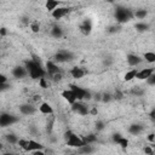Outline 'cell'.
<instances>
[{
	"mask_svg": "<svg viewBox=\"0 0 155 155\" xmlns=\"http://www.w3.org/2000/svg\"><path fill=\"white\" fill-rule=\"evenodd\" d=\"M25 69L28 71V75L33 79V80H39L40 78L46 75V70L41 67L40 62H38L36 59H30L25 62Z\"/></svg>",
	"mask_w": 155,
	"mask_h": 155,
	"instance_id": "obj_1",
	"label": "cell"
},
{
	"mask_svg": "<svg viewBox=\"0 0 155 155\" xmlns=\"http://www.w3.org/2000/svg\"><path fill=\"white\" fill-rule=\"evenodd\" d=\"M65 144L70 148H81L86 143L84 138H80L76 133H74L73 131H68L65 133Z\"/></svg>",
	"mask_w": 155,
	"mask_h": 155,
	"instance_id": "obj_2",
	"label": "cell"
},
{
	"mask_svg": "<svg viewBox=\"0 0 155 155\" xmlns=\"http://www.w3.org/2000/svg\"><path fill=\"white\" fill-rule=\"evenodd\" d=\"M115 18L119 23H125L127 21H130L131 18H133V13L127 10L126 7H116V11H115Z\"/></svg>",
	"mask_w": 155,
	"mask_h": 155,
	"instance_id": "obj_3",
	"label": "cell"
},
{
	"mask_svg": "<svg viewBox=\"0 0 155 155\" xmlns=\"http://www.w3.org/2000/svg\"><path fill=\"white\" fill-rule=\"evenodd\" d=\"M70 90L74 92L75 97L78 101H86V99H90L91 98V94L87 90L78 86V85H70Z\"/></svg>",
	"mask_w": 155,
	"mask_h": 155,
	"instance_id": "obj_4",
	"label": "cell"
},
{
	"mask_svg": "<svg viewBox=\"0 0 155 155\" xmlns=\"http://www.w3.org/2000/svg\"><path fill=\"white\" fill-rule=\"evenodd\" d=\"M17 117L11 115V114H0V127H6V126H11L15 122H17Z\"/></svg>",
	"mask_w": 155,
	"mask_h": 155,
	"instance_id": "obj_5",
	"label": "cell"
},
{
	"mask_svg": "<svg viewBox=\"0 0 155 155\" xmlns=\"http://www.w3.org/2000/svg\"><path fill=\"white\" fill-rule=\"evenodd\" d=\"M151 74H154V68L149 67V68H143L140 70H137L136 73V79L138 80H147Z\"/></svg>",
	"mask_w": 155,
	"mask_h": 155,
	"instance_id": "obj_6",
	"label": "cell"
},
{
	"mask_svg": "<svg viewBox=\"0 0 155 155\" xmlns=\"http://www.w3.org/2000/svg\"><path fill=\"white\" fill-rule=\"evenodd\" d=\"M69 8L68 7H56L52 12H51V16H52V18H54V19H61V18H63V17H65L68 13H69Z\"/></svg>",
	"mask_w": 155,
	"mask_h": 155,
	"instance_id": "obj_7",
	"label": "cell"
},
{
	"mask_svg": "<svg viewBox=\"0 0 155 155\" xmlns=\"http://www.w3.org/2000/svg\"><path fill=\"white\" fill-rule=\"evenodd\" d=\"M73 105V110L75 111V113H78L79 115H82V116H85V115H87L88 114V108L86 107V105H84L82 103H80V101H76L74 104H71Z\"/></svg>",
	"mask_w": 155,
	"mask_h": 155,
	"instance_id": "obj_8",
	"label": "cell"
},
{
	"mask_svg": "<svg viewBox=\"0 0 155 155\" xmlns=\"http://www.w3.org/2000/svg\"><path fill=\"white\" fill-rule=\"evenodd\" d=\"M61 96H62L63 99L67 101L69 104H74V103L78 101L76 97H75V94H74V92H73L70 88H69V90H64V91H62Z\"/></svg>",
	"mask_w": 155,
	"mask_h": 155,
	"instance_id": "obj_9",
	"label": "cell"
},
{
	"mask_svg": "<svg viewBox=\"0 0 155 155\" xmlns=\"http://www.w3.org/2000/svg\"><path fill=\"white\" fill-rule=\"evenodd\" d=\"M38 110H39L40 114H42V115H53V108H52L51 104L47 103V102H42V103L38 107Z\"/></svg>",
	"mask_w": 155,
	"mask_h": 155,
	"instance_id": "obj_10",
	"label": "cell"
},
{
	"mask_svg": "<svg viewBox=\"0 0 155 155\" xmlns=\"http://www.w3.org/2000/svg\"><path fill=\"white\" fill-rule=\"evenodd\" d=\"M85 74H86V71H85L82 68H80V67H73V68L70 69V76H71L73 79H75V80L82 79V78L85 76Z\"/></svg>",
	"mask_w": 155,
	"mask_h": 155,
	"instance_id": "obj_11",
	"label": "cell"
},
{
	"mask_svg": "<svg viewBox=\"0 0 155 155\" xmlns=\"http://www.w3.org/2000/svg\"><path fill=\"white\" fill-rule=\"evenodd\" d=\"M71 57V53L70 52H67V51H59L54 54V61L56 62H59V63H63V62H67L69 61Z\"/></svg>",
	"mask_w": 155,
	"mask_h": 155,
	"instance_id": "obj_12",
	"label": "cell"
},
{
	"mask_svg": "<svg viewBox=\"0 0 155 155\" xmlns=\"http://www.w3.org/2000/svg\"><path fill=\"white\" fill-rule=\"evenodd\" d=\"M126 61H127V63H128V65H131V67H137L140 62H142V58L138 56V54H134V53H130V54H127V57H126Z\"/></svg>",
	"mask_w": 155,
	"mask_h": 155,
	"instance_id": "obj_13",
	"label": "cell"
},
{
	"mask_svg": "<svg viewBox=\"0 0 155 155\" xmlns=\"http://www.w3.org/2000/svg\"><path fill=\"white\" fill-rule=\"evenodd\" d=\"M58 71H61V70H59L58 65H57L54 62L48 61V62L46 63V73H48L50 76L53 75V74H56V73H58Z\"/></svg>",
	"mask_w": 155,
	"mask_h": 155,
	"instance_id": "obj_14",
	"label": "cell"
},
{
	"mask_svg": "<svg viewBox=\"0 0 155 155\" xmlns=\"http://www.w3.org/2000/svg\"><path fill=\"white\" fill-rule=\"evenodd\" d=\"M27 74H28V71H27L25 67H16V68L12 69V75L15 78L21 79V78H24Z\"/></svg>",
	"mask_w": 155,
	"mask_h": 155,
	"instance_id": "obj_15",
	"label": "cell"
},
{
	"mask_svg": "<svg viewBox=\"0 0 155 155\" xmlns=\"http://www.w3.org/2000/svg\"><path fill=\"white\" fill-rule=\"evenodd\" d=\"M35 107H33L31 104H23L19 107V111L24 115H33L35 113Z\"/></svg>",
	"mask_w": 155,
	"mask_h": 155,
	"instance_id": "obj_16",
	"label": "cell"
},
{
	"mask_svg": "<svg viewBox=\"0 0 155 155\" xmlns=\"http://www.w3.org/2000/svg\"><path fill=\"white\" fill-rule=\"evenodd\" d=\"M92 30V24L90 21H84L80 25V31L84 34V35H88Z\"/></svg>",
	"mask_w": 155,
	"mask_h": 155,
	"instance_id": "obj_17",
	"label": "cell"
},
{
	"mask_svg": "<svg viewBox=\"0 0 155 155\" xmlns=\"http://www.w3.org/2000/svg\"><path fill=\"white\" fill-rule=\"evenodd\" d=\"M42 148H44V147H42L40 143L35 142L34 139H29V143H28V150H27V151L33 153V151H36V150H41Z\"/></svg>",
	"mask_w": 155,
	"mask_h": 155,
	"instance_id": "obj_18",
	"label": "cell"
},
{
	"mask_svg": "<svg viewBox=\"0 0 155 155\" xmlns=\"http://www.w3.org/2000/svg\"><path fill=\"white\" fill-rule=\"evenodd\" d=\"M59 5V1L58 0H46L45 2V8L48 11V12H52L56 7H58Z\"/></svg>",
	"mask_w": 155,
	"mask_h": 155,
	"instance_id": "obj_19",
	"label": "cell"
},
{
	"mask_svg": "<svg viewBox=\"0 0 155 155\" xmlns=\"http://www.w3.org/2000/svg\"><path fill=\"white\" fill-rule=\"evenodd\" d=\"M136 73H137V69H131V70H128V71H126V74H125V76H124V80L126 81V82H128V81H132L133 79H136Z\"/></svg>",
	"mask_w": 155,
	"mask_h": 155,
	"instance_id": "obj_20",
	"label": "cell"
},
{
	"mask_svg": "<svg viewBox=\"0 0 155 155\" xmlns=\"http://www.w3.org/2000/svg\"><path fill=\"white\" fill-rule=\"evenodd\" d=\"M51 35L53 36V38H56V39H59V38H62V35H63V30L59 28V27H53L52 29H51Z\"/></svg>",
	"mask_w": 155,
	"mask_h": 155,
	"instance_id": "obj_21",
	"label": "cell"
},
{
	"mask_svg": "<svg viewBox=\"0 0 155 155\" xmlns=\"http://www.w3.org/2000/svg\"><path fill=\"white\" fill-rule=\"evenodd\" d=\"M143 131V127L140 126V125H132V126H130V128H128V132L130 133H132V134H139L140 132Z\"/></svg>",
	"mask_w": 155,
	"mask_h": 155,
	"instance_id": "obj_22",
	"label": "cell"
},
{
	"mask_svg": "<svg viewBox=\"0 0 155 155\" xmlns=\"http://www.w3.org/2000/svg\"><path fill=\"white\" fill-rule=\"evenodd\" d=\"M143 57H144L145 62H148V63H154V62H155V53H154L153 51H148V52H145Z\"/></svg>",
	"mask_w": 155,
	"mask_h": 155,
	"instance_id": "obj_23",
	"label": "cell"
},
{
	"mask_svg": "<svg viewBox=\"0 0 155 155\" xmlns=\"http://www.w3.org/2000/svg\"><path fill=\"white\" fill-rule=\"evenodd\" d=\"M147 15H148V12H147L145 10H137V11L134 12L133 17H137L138 19H143V18L147 17Z\"/></svg>",
	"mask_w": 155,
	"mask_h": 155,
	"instance_id": "obj_24",
	"label": "cell"
},
{
	"mask_svg": "<svg viewBox=\"0 0 155 155\" xmlns=\"http://www.w3.org/2000/svg\"><path fill=\"white\" fill-rule=\"evenodd\" d=\"M148 28H149V25H148L147 23H137V24H136V29H137L138 31H145Z\"/></svg>",
	"mask_w": 155,
	"mask_h": 155,
	"instance_id": "obj_25",
	"label": "cell"
},
{
	"mask_svg": "<svg viewBox=\"0 0 155 155\" xmlns=\"http://www.w3.org/2000/svg\"><path fill=\"white\" fill-rule=\"evenodd\" d=\"M39 86H40L41 88H47V87H48V82H47V80H46L45 76H42V78L39 79Z\"/></svg>",
	"mask_w": 155,
	"mask_h": 155,
	"instance_id": "obj_26",
	"label": "cell"
},
{
	"mask_svg": "<svg viewBox=\"0 0 155 155\" xmlns=\"http://www.w3.org/2000/svg\"><path fill=\"white\" fill-rule=\"evenodd\" d=\"M30 29H31L33 33H39L40 31V24L38 22H34V23L30 24Z\"/></svg>",
	"mask_w": 155,
	"mask_h": 155,
	"instance_id": "obj_27",
	"label": "cell"
},
{
	"mask_svg": "<svg viewBox=\"0 0 155 155\" xmlns=\"http://www.w3.org/2000/svg\"><path fill=\"white\" fill-rule=\"evenodd\" d=\"M6 139H7V142H10L11 144H15V143H17V137L15 136V134H7L6 136Z\"/></svg>",
	"mask_w": 155,
	"mask_h": 155,
	"instance_id": "obj_28",
	"label": "cell"
},
{
	"mask_svg": "<svg viewBox=\"0 0 155 155\" xmlns=\"http://www.w3.org/2000/svg\"><path fill=\"white\" fill-rule=\"evenodd\" d=\"M7 80H8V78L5 74L0 73V84H7Z\"/></svg>",
	"mask_w": 155,
	"mask_h": 155,
	"instance_id": "obj_29",
	"label": "cell"
},
{
	"mask_svg": "<svg viewBox=\"0 0 155 155\" xmlns=\"http://www.w3.org/2000/svg\"><path fill=\"white\" fill-rule=\"evenodd\" d=\"M147 139H148L150 143H154V140H155V134H154V133H149L148 137H147Z\"/></svg>",
	"mask_w": 155,
	"mask_h": 155,
	"instance_id": "obj_30",
	"label": "cell"
},
{
	"mask_svg": "<svg viewBox=\"0 0 155 155\" xmlns=\"http://www.w3.org/2000/svg\"><path fill=\"white\" fill-rule=\"evenodd\" d=\"M144 151H145V154H149V155H153V154H154L153 149H150L149 147H145V148H144Z\"/></svg>",
	"mask_w": 155,
	"mask_h": 155,
	"instance_id": "obj_31",
	"label": "cell"
},
{
	"mask_svg": "<svg viewBox=\"0 0 155 155\" xmlns=\"http://www.w3.org/2000/svg\"><path fill=\"white\" fill-rule=\"evenodd\" d=\"M6 34H7V30H6L5 28H1V29H0V35L4 36V35H6Z\"/></svg>",
	"mask_w": 155,
	"mask_h": 155,
	"instance_id": "obj_32",
	"label": "cell"
},
{
	"mask_svg": "<svg viewBox=\"0 0 155 155\" xmlns=\"http://www.w3.org/2000/svg\"><path fill=\"white\" fill-rule=\"evenodd\" d=\"M7 86H6V84H0V91H2V90H5Z\"/></svg>",
	"mask_w": 155,
	"mask_h": 155,
	"instance_id": "obj_33",
	"label": "cell"
},
{
	"mask_svg": "<svg viewBox=\"0 0 155 155\" xmlns=\"http://www.w3.org/2000/svg\"><path fill=\"white\" fill-rule=\"evenodd\" d=\"M91 114H92V115H96V114H97V109H96V108H93V109L91 110Z\"/></svg>",
	"mask_w": 155,
	"mask_h": 155,
	"instance_id": "obj_34",
	"label": "cell"
},
{
	"mask_svg": "<svg viewBox=\"0 0 155 155\" xmlns=\"http://www.w3.org/2000/svg\"><path fill=\"white\" fill-rule=\"evenodd\" d=\"M105 1H108V2H113L114 0H105Z\"/></svg>",
	"mask_w": 155,
	"mask_h": 155,
	"instance_id": "obj_35",
	"label": "cell"
},
{
	"mask_svg": "<svg viewBox=\"0 0 155 155\" xmlns=\"http://www.w3.org/2000/svg\"><path fill=\"white\" fill-rule=\"evenodd\" d=\"M0 62H1V61H0Z\"/></svg>",
	"mask_w": 155,
	"mask_h": 155,
	"instance_id": "obj_36",
	"label": "cell"
}]
</instances>
